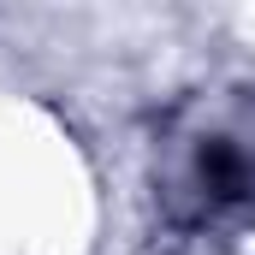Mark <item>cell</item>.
Wrapping results in <instances>:
<instances>
[{"label": "cell", "mask_w": 255, "mask_h": 255, "mask_svg": "<svg viewBox=\"0 0 255 255\" xmlns=\"http://www.w3.org/2000/svg\"><path fill=\"white\" fill-rule=\"evenodd\" d=\"M184 208L196 226H220L255 208V154L232 136H202L184 160Z\"/></svg>", "instance_id": "6da1fadb"}]
</instances>
